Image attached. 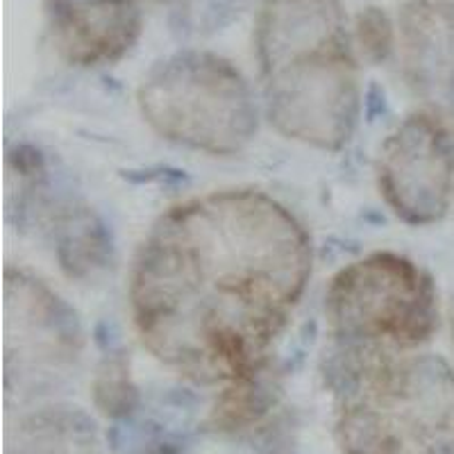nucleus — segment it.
<instances>
[{
	"label": "nucleus",
	"instance_id": "39448f33",
	"mask_svg": "<svg viewBox=\"0 0 454 454\" xmlns=\"http://www.w3.org/2000/svg\"><path fill=\"white\" fill-rule=\"evenodd\" d=\"M325 318L336 346L407 352L427 343L439 327V295L419 263L372 253L332 278Z\"/></svg>",
	"mask_w": 454,
	"mask_h": 454
},
{
	"label": "nucleus",
	"instance_id": "f03ea898",
	"mask_svg": "<svg viewBox=\"0 0 454 454\" xmlns=\"http://www.w3.org/2000/svg\"><path fill=\"white\" fill-rule=\"evenodd\" d=\"M263 105L286 139L340 150L359 119V67L340 0H263L254 26Z\"/></svg>",
	"mask_w": 454,
	"mask_h": 454
},
{
	"label": "nucleus",
	"instance_id": "9b49d317",
	"mask_svg": "<svg viewBox=\"0 0 454 454\" xmlns=\"http://www.w3.org/2000/svg\"><path fill=\"white\" fill-rule=\"evenodd\" d=\"M93 397L100 411L114 419L128 416L137 407L139 393L129 375V362L125 359V352L109 350L103 356L93 377Z\"/></svg>",
	"mask_w": 454,
	"mask_h": 454
},
{
	"label": "nucleus",
	"instance_id": "423d86ee",
	"mask_svg": "<svg viewBox=\"0 0 454 454\" xmlns=\"http://www.w3.org/2000/svg\"><path fill=\"white\" fill-rule=\"evenodd\" d=\"M19 177L16 207L19 225L35 230L51 246L52 257L67 278L93 282L114 262V243L107 225L71 189L52 180L46 157L32 145L16 148L10 157Z\"/></svg>",
	"mask_w": 454,
	"mask_h": 454
},
{
	"label": "nucleus",
	"instance_id": "9d476101",
	"mask_svg": "<svg viewBox=\"0 0 454 454\" xmlns=\"http://www.w3.org/2000/svg\"><path fill=\"white\" fill-rule=\"evenodd\" d=\"M397 46L409 87L429 103L454 105L452 0H407L397 16Z\"/></svg>",
	"mask_w": 454,
	"mask_h": 454
},
{
	"label": "nucleus",
	"instance_id": "f8f14e48",
	"mask_svg": "<svg viewBox=\"0 0 454 454\" xmlns=\"http://www.w3.org/2000/svg\"><path fill=\"white\" fill-rule=\"evenodd\" d=\"M355 42L368 62H387L397 42V32L388 14L380 7H366L356 14Z\"/></svg>",
	"mask_w": 454,
	"mask_h": 454
},
{
	"label": "nucleus",
	"instance_id": "6e6552de",
	"mask_svg": "<svg viewBox=\"0 0 454 454\" xmlns=\"http://www.w3.org/2000/svg\"><path fill=\"white\" fill-rule=\"evenodd\" d=\"M377 184L407 225H432L448 214L454 192V141L436 116L409 114L380 150Z\"/></svg>",
	"mask_w": 454,
	"mask_h": 454
},
{
	"label": "nucleus",
	"instance_id": "f257e3e1",
	"mask_svg": "<svg viewBox=\"0 0 454 454\" xmlns=\"http://www.w3.org/2000/svg\"><path fill=\"white\" fill-rule=\"evenodd\" d=\"M311 241L275 198L230 189L176 205L141 243L129 307L144 346L198 382L262 371L305 294Z\"/></svg>",
	"mask_w": 454,
	"mask_h": 454
},
{
	"label": "nucleus",
	"instance_id": "ddd939ff",
	"mask_svg": "<svg viewBox=\"0 0 454 454\" xmlns=\"http://www.w3.org/2000/svg\"><path fill=\"white\" fill-rule=\"evenodd\" d=\"M450 325H452V340H454V302H452V311H450Z\"/></svg>",
	"mask_w": 454,
	"mask_h": 454
},
{
	"label": "nucleus",
	"instance_id": "7ed1b4c3",
	"mask_svg": "<svg viewBox=\"0 0 454 454\" xmlns=\"http://www.w3.org/2000/svg\"><path fill=\"white\" fill-rule=\"evenodd\" d=\"M325 377L343 397V452L454 454V371L441 356L336 346Z\"/></svg>",
	"mask_w": 454,
	"mask_h": 454
},
{
	"label": "nucleus",
	"instance_id": "20e7f679",
	"mask_svg": "<svg viewBox=\"0 0 454 454\" xmlns=\"http://www.w3.org/2000/svg\"><path fill=\"white\" fill-rule=\"evenodd\" d=\"M137 103L157 135L214 157L248 148L259 128L248 80L216 52L184 51L166 57L144 78Z\"/></svg>",
	"mask_w": 454,
	"mask_h": 454
},
{
	"label": "nucleus",
	"instance_id": "0eeeda50",
	"mask_svg": "<svg viewBox=\"0 0 454 454\" xmlns=\"http://www.w3.org/2000/svg\"><path fill=\"white\" fill-rule=\"evenodd\" d=\"M3 355L12 382H51L67 375L82 355L78 314L43 279L27 270H5Z\"/></svg>",
	"mask_w": 454,
	"mask_h": 454
},
{
	"label": "nucleus",
	"instance_id": "1a4fd4ad",
	"mask_svg": "<svg viewBox=\"0 0 454 454\" xmlns=\"http://www.w3.org/2000/svg\"><path fill=\"white\" fill-rule=\"evenodd\" d=\"M48 30L57 52L75 67L123 59L139 42V0H46Z\"/></svg>",
	"mask_w": 454,
	"mask_h": 454
}]
</instances>
